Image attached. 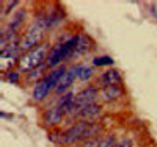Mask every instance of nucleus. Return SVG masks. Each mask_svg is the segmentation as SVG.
I'll use <instances>...</instances> for the list:
<instances>
[{"label":"nucleus","instance_id":"f257e3e1","mask_svg":"<svg viewBox=\"0 0 157 147\" xmlns=\"http://www.w3.org/2000/svg\"><path fill=\"white\" fill-rule=\"evenodd\" d=\"M47 30H49L47 14H46V13H39V14L33 19L32 25L21 36L19 47H21L22 55H24V53H27V52H30V50H33L35 47H38L39 44H41V41H43V38H44Z\"/></svg>","mask_w":157,"mask_h":147},{"label":"nucleus","instance_id":"f03ea898","mask_svg":"<svg viewBox=\"0 0 157 147\" xmlns=\"http://www.w3.org/2000/svg\"><path fill=\"white\" fill-rule=\"evenodd\" d=\"M50 46L49 42H41L38 47H35L33 50L24 53L21 57V61L17 64V69L22 72V74H30L33 72L35 69L41 68L43 64H46V60H47V55L50 52Z\"/></svg>","mask_w":157,"mask_h":147},{"label":"nucleus","instance_id":"7ed1b4c3","mask_svg":"<svg viewBox=\"0 0 157 147\" xmlns=\"http://www.w3.org/2000/svg\"><path fill=\"white\" fill-rule=\"evenodd\" d=\"M75 46H77V35L68 38L66 41H63V42L55 44L50 49L49 55H47V60H46L47 69H57L61 63L71 60L72 53L75 50Z\"/></svg>","mask_w":157,"mask_h":147},{"label":"nucleus","instance_id":"20e7f679","mask_svg":"<svg viewBox=\"0 0 157 147\" xmlns=\"http://www.w3.org/2000/svg\"><path fill=\"white\" fill-rule=\"evenodd\" d=\"M68 68H64V66H61V68H57V69H52L46 74V77L43 80H39L38 83H35L33 86V91H32V99L35 102H43L49 94L50 91L57 88L60 78L63 77V74L66 72Z\"/></svg>","mask_w":157,"mask_h":147},{"label":"nucleus","instance_id":"39448f33","mask_svg":"<svg viewBox=\"0 0 157 147\" xmlns=\"http://www.w3.org/2000/svg\"><path fill=\"white\" fill-rule=\"evenodd\" d=\"M99 86L98 85H86L85 88H82L80 91L75 94L74 99V105H72V111H71V117H77L85 106L96 103V100L99 99Z\"/></svg>","mask_w":157,"mask_h":147},{"label":"nucleus","instance_id":"423d86ee","mask_svg":"<svg viewBox=\"0 0 157 147\" xmlns=\"http://www.w3.org/2000/svg\"><path fill=\"white\" fill-rule=\"evenodd\" d=\"M19 42H13L6 49H3L0 52V69H2V72L5 71L8 74L10 71H13V68H14L16 64H19L21 57H22Z\"/></svg>","mask_w":157,"mask_h":147},{"label":"nucleus","instance_id":"0eeeda50","mask_svg":"<svg viewBox=\"0 0 157 147\" xmlns=\"http://www.w3.org/2000/svg\"><path fill=\"white\" fill-rule=\"evenodd\" d=\"M123 83V75L121 72L112 68L109 71H102L98 78H96V85L102 89V88H109V86H116V85H121Z\"/></svg>","mask_w":157,"mask_h":147},{"label":"nucleus","instance_id":"6e6552de","mask_svg":"<svg viewBox=\"0 0 157 147\" xmlns=\"http://www.w3.org/2000/svg\"><path fill=\"white\" fill-rule=\"evenodd\" d=\"M77 71H78V64H74V66H71V68L66 69V72L63 74V77L60 78V82L55 88L57 94H64V92H68V89L77 80Z\"/></svg>","mask_w":157,"mask_h":147},{"label":"nucleus","instance_id":"1a4fd4ad","mask_svg":"<svg viewBox=\"0 0 157 147\" xmlns=\"http://www.w3.org/2000/svg\"><path fill=\"white\" fill-rule=\"evenodd\" d=\"M27 20V11H25L24 8H17L14 11V14L11 16V19L8 20L6 27H5V31L8 33H19L21 27L24 25V22Z\"/></svg>","mask_w":157,"mask_h":147},{"label":"nucleus","instance_id":"9d476101","mask_svg":"<svg viewBox=\"0 0 157 147\" xmlns=\"http://www.w3.org/2000/svg\"><path fill=\"white\" fill-rule=\"evenodd\" d=\"M63 116H64L63 110L60 108V106L57 105V102H55V105L49 106V108L44 111V117H43L44 125L46 127H55V125H58L61 122Z\"/></svg>","mask_w":157,"mask_h":147},{"label":"nucleus","instance_id":"9b49d317","mask_svg":"<svg viewBox=\"0 0 157 147\" xmlns=\"http://www.w3.org/2000/svg\"><path fill=\"white\" fill-rule=\"evenodd\" d=\"M121 96H124V88L123 85H116V86H109V88H102L99 92V100L104 103H110L118 100Z\"/></svg>","mask_w":157,"mask_h":147},{"label":"nucleus","instance_id":"f8f14e48","mask_svg":"<svg viewBox=\"0 0 157 147\" xmlns=\"http://www.w3.org/2000/svg\"><path fill=\"white\" fill-rule=\"evenodd\" d=\"M102 113V105L101 103H91L88 106H85V108L78 113L77 119H80V121H90V122H96V119L101 116Z\"/></svg>","mask_w":157,"mask_h":147},{"label":"nucleus","instance_id":"ddd939ff","mask_svg":"<svg viewBox=\"0 0 157 147\" xmlns=\"http://www.w3.org/2000/svg\"><path fill=\"white\" fill-rule=\"evenodd\" d=\"M91 46H93V41L90 39V36H86L85 33H77V46H75V50L72 53L71 60H77L78 57H83L91 49Z\"/></svg>","mask_w":157,"mask_h":147},{"label":"nucleus","instance_id":"4468645a","mask_svg":"<svg viewBox=\"0 0 157 147\" xmlns=\"http://www.w3.org/2000/svg\"><path fill=\"white\" fill-rule=\"evenodd\" d=\"M93 75H94V68L93 66L78 64V71H77V80L78 82H88Z\"/></svg>","mask_w":157,"mask_h":147},{"label":"nucleus","instance_id":"2eb2a0df","mask_svg":"<svg viewBox=\"0 0 157 147\" xmlns=\"http://www.w3.org/2000/svg\"><path fill=\"white\" fill-rule=\"evenodd\" d=\"M47 69V66L46 64H43L41 68H38V69H35L33 72H30V74H27V82H35V83H38L39 80H43L44 77H46V71Z\"/></svg>","mask_w":157,"mask_h":147},{"label":"nucleus","instance_id":"dca6fc26","mask_svg":"<svg viewBox=\"0 0 157 147\" xmlns=\"http://www.w3.org/2000/svg\"><path fill=\"white\" fill-rule=\"evenodd\" d=\"M113 58L109 55H101L93 58V68H102V66H113Z\"/></svg>","mask_w":157,"mask_h":147},{"label":"nucleus","instance_id":"f3484780","mask_svg":"<svg viewBox=\"0 0 157 147\" xmlns=\"http://www.w3.org/2000/svg\"><path fill=\"white\" fill-rule=\"evenodd\" d=\"M116 144H118L116 135H115V133H107V135L102 136L99 147H116Z\"/></svg>","mask_w":157,"mask_h":147},{"label":"nucleus","instance_id":"a211bd4d","mask_svg":"<svg viewBox=\"0 0 157 147\" xmlns=\"http://www.w3.org/2000/svg\"><path fill=\"white\" fill-rule=\"evenodd\" d=\"M21 75H22V72L19 71V69H13V71H10L8 74H6V80L10 83H19L21 82Z\"/></svg>","mask_w":157,"mask_h":147},{"label":"nucleus","instance_id":"6ab92c4d","mask_svg":"<svg viewBox=\"0 0 157 147\" xmlns=\"http://www.w3.org/2000/svg\"><path fill=\"white\" fill-rule=\"evenodd\" d=\"M102 136H104V135H101V136H96V138H93V139H88V141L82 142V145H80V147H99Z\"/></svg>","mask_w":157,"mask_h":147},{"label":"nucleus","instance_id":"aec40b11","mask_svg":"<svg viewBox=\"0 0 157 147\" xmlns=\"http://www.w3.org/2000/svg\"><path fill=\"white\" fill-rule=\"evenodd\" d=\"M19 5H21L19 0H11V2H5V9H3L2 14H8L10 11H13L16 6H19Z\"/></svg>","mask_w":157,"mask_h":147},{"label":"nucleus","instance_id":"412c9836","mask_svg":"<svg viewBox=\"0 0 157 147\" xmlns=\"http://www.w3.org/2000/svg\"><path fill=\"white\" fill-rule=\"evenodd\" d=\"M116 147H132V139H130V138H123V139H118Z\"/></svg>","mask_w":157,"mask_h":147}]
</instances>
